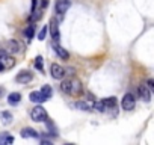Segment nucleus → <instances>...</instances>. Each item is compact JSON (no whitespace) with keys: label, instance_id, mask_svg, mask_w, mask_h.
<instances>
[{"label":"nucleus","instance_id":"f257e3e1","mask_svg":"<svg viewBox=\"0 0 154 145\" xmlns=\"http://www.w3.org/2000/svg\"><path fill=\"white\" fill-rule=\"evenodd\" d=\"M30 118H32V121H35V122H45V119L48 118V116H47V110H45L42 106H35V107L30 110Z\"/></svg>","mask_w":154,"mask_h":145},{"label":"nucleus","instance_id":"f03ea898","mask_svg":"<svg viewBox=\"0 0 154 145\" xmlns=\"http://www.w3.org/2000/svg\"><path fill=\"white\" fill-rule=\"evenodd\" d=\"M50 72H51V77H53V79L62 80V79L65 77V74H66V69H65L62 65H59V63H51Z\"/></svg>","mask_w":154,"mask_h":145},{"label":"nucleus","instance_id":"7ed1b4c3","mask_svg":"<svg viewBox=\"0 0 154 145\" xmlns=\"http://www.w3.org/2000/svg\"><path fill=\"white\" fill-rule=\"evenodd\" d=\"M134 104H136V97H134L131 92H127V94L122 97V100H121V107H122L124 110H131V109H134Z\"/></svg>","mask_w":154,"mask_h":145},{"label":"nucleus","instance_id":"20e7f679","mask_svg":"<svg viewBox=\"0 0 154 145\" xmlns=\"http://www.w3.org/2000/svg\"><path fill=\"white\" fill-rule=\"evenodd\" d=\"M48 32H50V36L53 41H59L60 38V32H59V23L56 21V18H51L50 20V24H48Z\"/></svg>","mask_w":154,"mask_h":145},{"label":"nucleus","instance_id":"39448f33","mask_svg":"<svg viewBox=\"0 0 154 145\" xmlns=\"http://www.w3.org/2000/svg\"><path fill=\"white\" fill-rule=\"evenodd\" d=\"M32 80H33V74H32L30 71H27V69L20 71L18 74L15 76V82L17 83H21V85H26V83H29Z\"/></svg>","mask_w":154,"mask_h":145},{"label":"nucleus","instance_id":"423d86ee","mask_svg":"<svg viewBox=\"0 0 154 145\" xmlns=\"http://www.w3.org/2000/svg\"><path fill=\"white\" fill-rule=\"evenodd\" d=\"M137 95H139V98H140L142 101H145V103H148V101L151 100V91H149V88L146 86V83H145V85H139V88H137Z\"/></svg>","mask_w":154,"mask_h":145},{"label":"nucleus","instance_id":"0eeeda50","mask_svg":"<svg viewBox=\"0 0 154 145\" xmlns=\"http://www.w3.org/2000/svg\"><path fill=\"white\" fill-rule=\"evenodd\" d=\"M51 47H53L54 53H56V54H57V56H59V57H60L62 60H68V59H69V53H68V51H66V50H65L63 47H60V45H59V44H57L56 41H53Z\"/></svg>","mask_w":154,"mask_h":145},{"label":"nucleus","instance_id":"6e6552de","mask_svg":"<svg viewBox=\"0 0 154 145\" xmlns=\"http://www.w3.org/2000/svg\"><path fill=\"white\" fill-rule=\"evenodd\" d=\"M20 134H21V137H24V139H38V137H39V133H38L35 128H30V127L21 128Z\"/></svg>","mask_w":154,"mask_h":145},{"label":"nucleus","instance_id":"1a4fd4ad","mask_svg":"<svg viewBox=\"0 0 154 145\" xmlns=\"http://www.w3.org/2000/svg\"><path fill=\"white\" fill-rule=\"evenodd\" d=\"M29 100H30L32 103H39V104H41V103L47 101L48 98H47L41 91H32V92H30V95H29Z\"/></svg>","mask_w":154,"mask_h":145},{"label":"nucleus","instance_id":"9d476101","mask_svg":"<svg viewBox=\"0 0 154 145\" xmlns=\"http://www.w3.org/2000/svg\"><path fill=\"white\" fill-rule=\"evenodd\" d=\"M71 6V0H57L56 2V12L57 14H65Z\"/></svg>","mask_w":154,"mask_h":145},{"label":"nucleus","instance_id":"9b49d317","mask_svg":"<svg viewBox=\"0 0 154 145\" xmlns=\"http://www.w3.org/2000/svg\"><path fill=\"white\" fill-rule=\"evenodd\" d=\"M83 92V86L79 79H71V95H80Z\"/></svg>","mask_w":154,"mask_h":145},{"label":"nucleus","instance_id":"f8f14e48","mask_svg":"<svg viewBox=\"0 0 154 145\" xmlns=\"http://www.w3.org/2000/svg\"><path fill=\"white\" fill-rule=\"evenodd\" d=\"M20 48H21V45H20V42L18 41H15V39H11V41H8V50L11 51V53H20Z\"/></svg>","mask_w":154,"mask_h":145},{"label":"nucleus","instance_id":"ddd939ff","mask_svg":"<svg viewBox=\"0 0 154 145\" xmlns=\"http://www.w3.org/2000/svg\"><path fill=\"white\" fill-rule=\"evenodd\" d=\"M0 119H2V122H3L5 125H8V124H11V122H12L14 116H12V113H11V112L3 110V112H0Z\"/></svg>","mask_w":154,"mask_h":145},{"label":"nucleus","instance_id":"4468645a","mask_svg":"<svg viewBox=\"0 0 154 145\" xmlns=\"http://www.w3.org/2000/svg\"><path fill=\"white\" fill-rule=\"evenodd\" d=\"M20 100H21V94L20 92H11L8 95V103L9 104H17V103H20Z\"/></svg>","mask_w":154,"mask_h":145},{"label":"nucleus","instance_id":"2eb2a0df","mask_svg":"<svg viewBox=\"0 0 154 145\" xmlns=\"http://www.w3.org/2000/svg\"><path fill=\"white\" fill-rule=\"evenodd\" d=\"M74 107H77L79 110H85V112L92 110V106H89L86 101H75V103H74Z\"/></svg>","mask_w":154,"mask_h":145},{"label":"nucleus","instance_id":"dca6fc26","mask_svg":"<svg viewBox=\"0 0 154 145\" xmlns=\"http://www.w3.org/2000/svg\"><path fill=\"white\" fill-rule=\"evenodd\" d=\"M60 91L65 92V94H68V95H71V79L60 82Z\"/></svg>","mask_w":154,"mask_h":145},{"label":"nucleus","instance_id":"f3484780","mask_svg":"<svg viewBox=\"0 0 154 145\" xmlns=\"http://www.w3.org/2000/svg\"><path fill=\"white\" fill-rule=\"evenodd\" d=\"M12 142H14V136H11L8 133L0 134V145H8V143H12Z\"/></svg>","mask_w":154,"mask_h":145},{"label":"nucleus","instance_id":"a211bd4d","mask_svg":"<svg viewBox=\"0 0 154 145\" xmlns=\"http://www.w3.org/2000/svg\"><path fill=\"white\" fill-rule=\"evenodd\" d=\"M103 103L106 104V109H115L118 101H116V97H109V98H104Z\"/></svg>","mask_w":154,"mask_h":145},{"label":"nucleus","instance_id":"6ab92c4d","mask_svg":"<svg viewBox=\"0 0 154 145\" xmlns=\"http://www.w3.org/2000/svg\"><path fill=\"white\" fill-rule=\"evenodd\" d=\"M92 110H97V112H104L106 110V104L103 103V100H95L94 104H92Z\"/></svg>","mask_w":154,"mask_h":145},{"label":"nucleus","instance_id":"aec40b11","mask_svg":"<svg viewBox=\"0 0 154 145\" xmlns=\"http://www.w3.org/2000/svg\"><path fill=\"white\" fill-rule=\"evenodd\" d=\"M2 62H3L5 68H12V66L15 65V59H14V57H11V56H8V54L2 59Z\"/></svg>","mask_w":154,"mask_h":145},{"label":"nucleus","instance_id":"412c9836","mask_svg":"<svg viewBox=\"0 0 154 145\" xmlns=\"http://www.w3.org/2000/svg\"><path fill=\"white\" fill-rule=\"evenodd\" d=\"M23 33H24V36L29 38V39L33 38V36H35V27H33V24H29V26L23 30Z\"/></svg>","mask_w":154,"mask_h":145},{"label":"nucleus","instance_id":"4be33fe9","mask_svg":"<svg viewBox=\"0 0 154 145\" xmlns=\"http://www.w3.org/2000/svg\"><path fill=\"white\" fill-rule=\"evenodd\" d=\"M41 92H42L47 98H51V95H53V89H51V86H50V85H44V86H42V89H41Z\"/></svg>","mask_w":154,"mask_h":145},{"label":"nucleus","instance_id":"5701e85b","mask_svg":"<svg viewBox=\"0 0 154 145\" xmlns=\"http://www.w3.org/2000/svg\"><path fill=\"white\" fill-rule=\"evenodd\" d=\"M35 66H36L39 71H44V68H42V56H36V59H35Z\"/></svg>","mask_w":154,"mask_h":145},{"label":"nucleus","instance_id":"b1692460","mask_svg":"<svg viewBox=\"0 0 154 145\" xmlns=\"http://www.w3.org/2000/svg\"><path fill=\"white\" fill-rule=\"evenodd\" d=\"M47 30H48V29H47V26H44V27L41 29V32H39V35H38V39H39V41H44V39H45Z\"/></svg>","mask_w":154,"mask_h":145},{"label":"nucleus","instance_id":"393cba45","mask_svg":"<svg viewBox=\"0 0 154 145\" xmlns=\"http://www.w3.org/2000/svg\"><path fill=\"white\" fill-rule=\"evenodd\" d=\"M45 121H47V127H48V128H50V130H51V133H53V134H54V133H56V127H54V124H53V122H51V121H50V119H48V118H47V119H45Z\"/></svg>","mask_w":154,"mask_h":145},{"label":"nucleus","instance_id":"a878e982","mask_svg":"<svg viewBox=\"0 0 154 145\" xmlns=\"http://www.w3.org/2000/svg\"><path fill=\"white\" fill-rule=\"evenodd\" d=\"M146 86L149 88L151 92H154V79H148V80H146Z\"/></svg>","mask_w":154,"mask_h":145},{"label":"nucleus","instance_id":"bb28decb","mask_svg":"<svg viewBox=\"0 0 154 145\" xmlns=\"http://www.w3.org/2000/svg\"><path fill=\"white\" fill-rule=\"evenodd\" d=\"M36 6H38V0H32V8H30V12H32V15L36 12Z\"/></svg>","mask_w":154,"mask_h":145},{"label":"nucleus","instance_id":"cd10ccee","mask_svg":"<svg viewBox=\"0 0 154 145\" xmlns=\"http://www.w3.org/2000/svg\"><path fill=\"white\" fill-rule=\"evenodd\" d=\"M48 6V0H41V9H45Z\"/></svg>","mask_w":154,"mask_h":145},{"label":"nucleus","instance_id":"c85d7f7f","mask_svg":"<svg viewBox=\"0 0 154 145\" xmlns=\"http://www.w3.org/2000/svg\"><path fill=\"white\" fill-rule=\"evenodd\" d=\"M86 95H88V100H91V101H95V97H94V94H91L89 91H86Z\"/></svg>","mask_w":154,"mask_h":145},{"label":"nucleus","instance_id":"c756f323","mask_svg":"<svg viewBox=\"0 0 154 145\" xmlns=\"http://www.w3.org/2000/svg\"><path fill=\"white\" fill-rule=\"evenodd\" d=\"M5 56H6V51H5V50H0V60H2Z\"/></svg>","mask_w":154,"mask_h":145},{"label":"nucleus","instance_id":"7c9ffc66","mask_svg":"<svg viewBox=\"0 0 154 145\" xmlns=\"http://www.w3.org/2000/svg\"><path fill=\"white\" fill-rule=\"evenodd\" d=\"M41 143H42V145H51L50 140H41Z\"/></svg>","mask_w":154,"mask_h":145},{"label":"nucleus","instance_id":"2f4dec72","mask_svg":"<svg viewBox=\"0 0 154 145\" xmlns=\"http://www.w3.org/2000/svg\"><path fill=\"white\" fill-rule=\"evenodd\" d=\"M3 69H5V65H3V62H2V60H0V72H2Z\"/></svg>","mask_w":154,"mask_h":145},{"label":"nucleus","instance_id":"473e14b6","mask_svg":"<svg viewBox=\"0 0 154 145\" xmlns=\"http://www.w3.org/2000/svg\"><path fill=\"white\" fill-rule=\"evenodd\" d=\"M3 92H5V89H3V88H0V95H3Z\"/></svg>","mask_w":154,"mask_h":145}]
</instances>
